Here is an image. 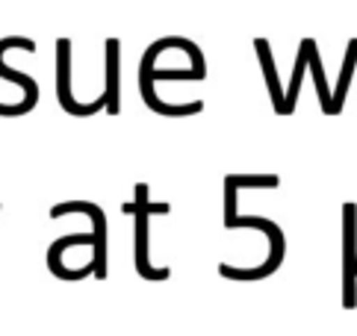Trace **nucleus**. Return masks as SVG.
Wrapping results in <instances>:
<instances>
[{
    "mask_svg": "<svg viewBox=\"0 0 357 336\" xmlns=\"http://www.w3.org/2000/svg\"><path fill=\"white\" fill-rule=\"evenodd\" d=\"M151 192L145 183H136V201L133 204H124L121 210L124 213H133L136 215V271L139 277L145 280H165L172 275V268H154L148 260V218L151 215H165L169 213V204H151Z\"/></svg>",
    "mask_w": 357,
    "mask_h": 336,
    "instance_id": "obj_1",
    "label": "nucleus"
},
{
    "mask_svg": "<svg viewBox=\"0 0 357 336\" xmlns=\"http://www.w3.org/2000/svg\"><path fill=\"white\" fill-rule=\"evenodd\" d=\"M9 47H18V50H27V54H33L36 42H33V38H27V36H6V38H0V77H3V80H12L15 86L24 89V98H21V103H15V107L0 103V119H21V115L33 112L36 103H39V83H36L30 74L15 71V68L6 66V62H3V50H9Z\"/></svg>",
    "mask_w": 357,
    "mask_h": 336,
    "instance_id": "obj_2",
    "label": "nucleus"
},
{
    "mask_svg": "<svg viewBox=\"0 0 357 336\" xmlns=\"http://www.w3.org/2000/svg\"><path fill=\"white\" fill-rule=\"evenodd\" d=\"M68 213H86L92 218V230H95V248H92V275L104 280L107 277V215L98 204L92 201H66L50 206V218H62Z\"/></svg>",
    "mask_w": 357,
    "mask_h": 336,
    "instance_id": "obj_3",
    "label": "nucleus"
},
{
    "mask_svg": "<svg viewBox=\"0 0 357 336\" xmlns=\"http://www.w3.org/2000/svg\"><path fill=\"white\" fill-rule=\"evenodd\" d=\"M56 98H59V107L68 115H77V119H89V115L104 109V95L92 103H77L71 98V42L68 38L56 42Z\"/></svg>",
    "mask_w": 357,
    "mask_h": 336,
    "instance_id": "obj_4",
    "label": "nucleus"
},
{
    "mask_svg": "<svg viewBox=\"0 0 357 336\" xmlns=\"http://www.w3.org/2000/svg\"><path fill=\"white\" fill-rule=\"evenodd\" d=\"M357 206L346 204V257H342V266H346V307L354 310L357 307V260H354V245H357V224H354Z\"/></svg>",
    "mask_w": 357,
    "mask_h": 336,
    "instance_id": "obj_5",
    "label": "nucleus"
},
{
    "mask_svg": "<svg viewBox=\"0 0 357 336\" xmlns=\"http://www.w3.org/2000/svg\"><path fill=\"white\" fill-rule=\"evenodd\" d=\"M119 50L121 42L119 38H109L107 42V92H104V109L109 115H119L121 112V83H119Z\"/></svg>",
    "mask_w": 357,
    "mask_h": 336,
    "instance_id": "obj_6",
    "label": "nucleus"
},
{
    "mask_svg": "<svg viewBox=\"0 0 357 336\" xmlns=\"http://www.w3.org/2000/svg\"><path fill=\"white\" fill-rule=\"evenodd\" d=\"M254 47H257L260 66H263V74H266V83H269V92H272V100H275V112L280 115V112H284V95H280V86H278V74H275V59H272L269 42H266V38H257Z\"/></svg>",
    "mask_w": 357,
    "mask_h": 336,
    "instance_id": "obj_7",
    "label": "nucleus"
},
{
    "mask_svg": "<svg viewBox=\"0 0 357 336\" xmlns=\"http://www.w3.org/2000/svg\"><path fill=\"white\" fill-rule=\"evenodd\" d=\"M354 66H357V38H351V42H349L346 62H342V74H340V86H337V92L331 95V115H337V112L342 109V100H346V92H349Z\"/></svg>",
    "mask_w": 357,
    "mask_h": 336,
    "instance_id": "obj_8",
    "label": "nucleus"
},
{
    "mask_svg": "<svg viewBox=\"0 0 357 336\" xmlns=\"http://www.w3.org/2000/svg\"><path fill=\"white\" fill-rule=\"evenodd\" d=\"M310 45H313V38H304L301 47H298V62H296V71H292L289 92L284 95V112L280 115L296 109V100H298V92H301V77H304V68H307V59H310Z\"/></svg>",
    "mask_w": 357,
    "mask_h": 336,
    "instance_id": "obj_9",
    "label": "nucleus"
},
{
    "mask_svg": "<svg viewBox=\"0 0 357 336\" xmlns=\"http://www.w3.org/2000/svg\"><path fill=\"white\" fill-rule=\"evenodd\" d=\"M307 66L313 68L316 89H319V100H322V109H325V115H331V92H328V83H325V71H322V59H319L316 42L310 45V59H307Z\"/></svg>",
    "mask_w": 357,
    "mask_h": 336,
    "instance_id": "obj_10",
    "label": "nucleus"
}]
</instances>
